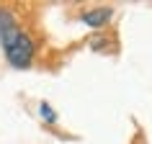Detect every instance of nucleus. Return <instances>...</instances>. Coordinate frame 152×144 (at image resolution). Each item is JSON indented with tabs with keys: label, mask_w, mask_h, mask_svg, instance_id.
<instances>
[{
	"label": "nucleus",
	"mask_w": 152,
	"mask_h": 144,
	"mask_svg": "<svg viewBox=\"0 0 152 144\" xmlns=\"http://www.w3.org/2000/svg\"><path fill=\"white\" fill-rule=\"evenodd\" d=\"M111 16H113V8H108V5H98V8L83 13V23L90 26V28H101V26H106L108 21H111Z\"/></svg>",
	"instance_id": "nucleus-2"
},
{
	"label": "nucleus",
	"mask_w": 152,
	"mask_h": 144,
	"mask_svg": "<svg viewBox=\"0 0 152 144\" xmlns=\"http://www.w3.org/2000/svg\"><path fill=\"white\" fill-rule=\"evenodd\" d=\"M39 116L47 121V124H57V113L52 111V105H49L47 100H41V103H39Z\"/></svg>",
	"instance_id": "nucleus-3"
},
{
	"label": "nucleus",
	"mask_w": 152,
	"mask_h": 144,
	"mask_svg": "<svg viewBox=\"0 0 152 144\" xmlns=\"http://www.w3.org/2000/svg\"><path fill=\"white\" fill-rule=\"evenodd\" d=\"M3 49H5V59H8L16 70H26V67H31L36 47H34L31 36H28L26 31L16 33L10 41H5V44H3Z\"/></svg>",
	"instance_id": "nucleus-1"
}]
</instances>
